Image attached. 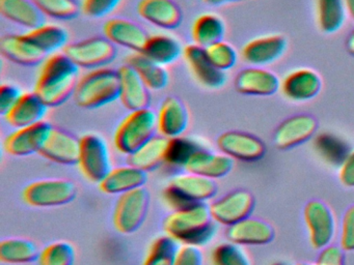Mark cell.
Wrapping results in <instances>:
<instances>
[{
  "label": "cell",
  "mask_w": 354,
  "mask_h": 265,
  "mask_svg": "<svg viewBox=\"0 0 354 265\" xmlns=\"http://www.w3.org/2000/svg\"><path fill=\"white\" fill-rule=\"evenodd\" d=\"M321 78L312 68H298L290 70L279 80V91L288 101H306L318 95Z\"/></svg>",
  "instance_id": "13"
},
{
  "label": "cell",
  "mask_w": 354,
  "mask_h": 265,
  "mask_svg": "<svg viewBox=\"0 0 354 265\" xmlns=\"http://www.w3.org/2000/svg\"><path fill=\"white\" fill-rule=\"evenodd\" d=\"M64 53L78 66L98 70L111 64L117 57L118 50L106 37H91L66 46Z\"/></svg>",
  "instance_id": "9"
},
{
  "label": "cell",
  "mask_w": 354,
  "mask_h": 265,
  "mask_svg": "<svg viewBox=\"0 0 354 265\" xmlns=\"http://www.w3.org/2000/svg\"><path fill=\"white\" fill-rule=\"evenodd\" d=\"M150 192L146 186L120 195L113 209V221L117 231L132 234L146 221L150 209Z\"/></svg>",
  "instance_id": "7"
},
{
  "label": "cell",
  "mask_w": 354,
  "mask_h": 265,
  "mask_svg": "<svg viewBox=\"0 0 354 265\" xmlns=\"http://www.w3.org/2000/svg\"><path fill=\"white\" fill-rule=\"evenodd\" d=\"M346 47H347L348 52L354 55V29L348 35L346 39Z\"/></svg>",
  "instance_id": "51"
},
{
  "label": "cell",
  "mask_w": 354,
  "mask_h": 265,
  "mask_svg": "<svg viewBox=\"0 0 354 265\" xmlns=\"http://www.w3.org/2000/svg\"><path fill=\"white\" fill-rule=\"evenodd\" d=\"M24 93L18 87L3 84L0 87V114L5 117L8 112L19 101Z\"/></svg>",
  "instance_id": "47"
},
{
  "label": "cell",
  "mask_w": 354,
  "mask_h": 265,
  "mask_svg": "<svg viewBox=\"0 0 354 265\" xmlns=\"http://www.w3.org/2000/svg\"><path fill=\"white\" fill-rule=\"evenodd\" d=\"M138 14L144 20L159 28H178L183 21V12L174 0H140Z\"/></svg>",
  "instance_id": "22"
},
{
  "label": "cell",
  "mask_w": 354,
  "mask_h": 265,
  "mask_svg": "<svg viewBox=\"0 0 354 265\" xmlns=\"http://www.w3.org/2000/svg\"><path fill=\"white\" fill-rule=\"evenodd\" d=\"M121 82L119 70L98 68L78 81L74 101L84 109H97L120 99Z\"/></svg>",
  "instance_id": "3"
},
{
  "label": "cell",
  "mask_w": 354,
  "mask_h": 265,
  "mask_svg": "<svg viewBox=\"0 0 354 265\" xmlns=\"http://www.w3.org/2000/svg\"><path fill=\"white\" fill-rule=\"evenodd\" d=\"M205 50L212 63L223 72L231 70L237 62V52L235 48L227 41H217Z\"/></svg>",
  "instance_id": "43"
},
{
  "label": "cell",
  "mask_w": 354,
  "mask_h": 265,
  "mask_svg": "<svg viewBox=\"0 0 354 265\" xmlns=\"http://www.w3.org/2000/svg\"><path fill=\"white\" fill-rule=\"evenodd\" d=\"M211 265H252L243 246L235 242H221L217 244L210 256Z\"/></svg>",
  "instance_id": "41"
},
{
  "label": "cell",
  "mask_w": 354,
  "mask_h": 265,
  "mask_svg": "<svg viewBox=\"0 0 354 265\" xmlns=\"http://www.w3.org/2000/svg\"><path fill=\"white\" fill-rule=\"evenodd\" d=\"M103 32L113 45L127 48L134 53H142L150 39V35L140 24L123 18L106 21L103 26Z\"/></svg>",
  "instance_id": "17"
},
{
  "label": "cell",
  "mask_w": 354,
  "mask_h": 265,
  "mask_svg": "<svg viewBox=\"0 0 354 265\" xmlns=\"http://www.w3.org/2000/svg\"><path fill=\"white\" fill-rule=\"evenodd\" d=\"M341 246H328L322 248L314 265H345V257Z\"/></svg>",
  "instance_id": "48"
},
{
  "label": "cell",
  "mask_w": 354,
  "mask_h": 265,
  "mask_svg": "<svg viewBox=\"0 0 354 265\" xmlns=\"http://www.w3.org/2000/svg\"><path fill=\"white\" fill-rule=\"evenodd\" d=\"M158 132L171 139L183 136L189 124V113L184 101L178 97H165L158 114Z\"/></svg>",
  "instance_id": "24"
},
{
  "label": "cell",
  "mask_w": 354,
  "mask_h": 265,
  "mask_svg": "<svg viewBox=\"0 0 354 265\" xmlns=\"http://www.w3.org/2000/svg\"><path fill=\"white\" fill-rule=\"evenodd\" d=\"M217 146L221 153L232 159L241 161H256L264 157L266 147L264 143L248 132L230 130L223 132L217 139Z\"/></svg>",
  "instance_id": "14"
},
{
  "label": "cell",
  "mask_w": 354,
  "mask_h": 265,
  "mask_svg": "<svg viewBox=\"0 0 354 265\" xmlns=\"http://www.w3.org/2000/svg\"><path fill=\"white\" fill-rule=\"evenodd\" d=\"M286 45L285 37L281 35H260L244 43L240 55L242 60L250 66H266L281 57Z\"/></svg>",
  "instance_id": "16"
},
{
  "label": "cell",
  "mask_w": 354,
  "mask_h": 265,
  "mask_svg": "<svg viewBox=\"0 0 354 265\" xmlns=\"http://www.w3.org/2000/svg\"><path fill=\"white\" fill-rule=\"evenodd\" d=\"M46 55L55 53L57 50L66 47L68 32L57 25L44 24L26 33Z\"/></svg>",
  "instance_id": "37"
},
{
  "label": "cell",
  "mask_w": 354,
  "mask_h": 265,
  "mask_svg": "<svg viewBox=\"0 0 354 265\" xmlns=\"http://www.w3.org/2000/svg\"><path fill=\"white\" fill-rule=\"evenodd\" d=\"M165 234L181 244L203 246L217 233V223L213 219L207 203L176 209L163 222Z\"/></svg>",
  "instance_id": "2"
},
{
  "label": "cell",
  "mask_w": 354,
  "mask_h": 265,
  "mask_svg": "<svg viewBox=\"0 0 354 265\" xmlns=\"http://www.w3.org/2000/svg\"><path fill=\"white\" fill-rule=\"evenodd\" d=\"M254 206V197L244 190H233L209 205L213 219L227 227L250 217Z\"/></svg>",
  "instance_id": "11"
},
{
  "label": "cell",
  "mask_w": 354,
  "mask_h": 265,
  "mask_svg": "<svg viewBox=\"0 0 354 265\" xmlns=\"http://www.w3.org/2000/svg\"><path fill=\"white\" fill-rule=\"evenodd\" d=\"M271 265H288V264H286V263H283V262H277V263H273V264H271Z\"/></svg>",
  "instance_id": "53"
},
{
  "label": "cell",
  "mask_w": 354,
  "mask_h": 265,
  "mask_svg": "<svg viewBox=\"0 0 354 265\" xmlns=\"http://www.w3.org/2000/svg\"><path fill=\"white\" fill-rule=\"evenodd\" d=\"M41 250L32 240L22 237L5 238L0 242V261L7 264H28L38 261Z\"/></svg>",
  "instance_id": "31"
},
{
  "label": "cell",
  "mask_w": 354,
  "mask_h": 265,
  "mask_svg": "<svg viewBox=\"0 0 354 265\" xmlns=\"http://www.w3.org/2000/svg\"><path fill=\"white\" fill-rule=\"evenodd\" d=\"M77 165L86 179L100 184L103 178L113 169L106 140L100 135L94 132L82 137Z\"/></svg>",
  "instance_id": "8"
},
{
  "label": "cell",
  "mask_w": 354,
  "mask_h": 265,
  "mask_svg": "<svg viewBox=\"0 0 354 265\" xmlns=\"http://www.w3.org/2000/svg\"><path fill=\"white\" fill-rule=\"evenodd\" d=\"M217 188L216 180L186 172L169 180L163 192V198L176 210L198 203H206L214 198Z\"/></svg>",
  "instance_id": "4"
},
{
  "label": "cell",
  "mask_w": 354,
  "mask_h": 265,
  "mask_svg": "<svg viewBox=\"0 0 354 265\" xmlns=\"http://www.w3.org/2000/svg\"><path fill=\"white\" fill-rule=\"evenodd\" d=\"M313 146L321 159L337 167L342 165L351 151L346 141L333 132H322L315 135Z\"/></svg>",
  "instance_id": "35"
},
{
  "label": "cell",
  "mask_w": 354,
  "mask_h": 265,
  "mask_svg": "<svg viewBox=\"0 0 354 265\" xmlns=\"http://www.w3.org/2000/svg\"><path fill=\"white\" fill-rule=\"evenodd\" d=\"M339 179L346 188H354V149L339 167Z\"/></svg>",
  "instance_id": "49"
},
{
  "label": "cell",
  "mask_w": 354,
  "mask_h": 265,
  "mask_svg": "<svg viewBox=\"0 0 354 265\" xmlns=\"http://www.w3.org/2000/svg\"><path fill=\"white\" fill-rule=\"evenodd\" d=\"M234 159L223 153H214L205 148L196 151L186 164V172L198 174L211 179L225 177L233 169Z\"/></svg>",
  "instance_id": "26"
},
{
  "label": "cell",
  "mask_w": 354,
  "mask_h": 265,
  "mask_svg": "<svg viewBox=\"0 0 354 265\" xmlns=\"http://www.w3.org/2000/svg\"><path fill=\"white\" fill-rule=\"evenodd\" d=\"M0 52L8 60L24 66L44 62L46 54L26 35H7L0 39Z\"/></svg>",
  "instance_id": "21"
},
{
  "label": "cell",
  "mask_w": 354,
  "mask_h": 265,
  "mask_svg": "<svg viewBox=\"0 0 354 265\" xmlns=\"http://www.w3.org/2000/svg\"><path fill=\"white\" fill-rule=\"evenodd\" d=\"M184 58L198 82L209 89H218L225 83V74L218 70L207 55L205 48L192 43L186 46Z\"/></svg>",
  "instance_id": "18"
},
{
  "label": "cell",
  "mask_w": 354,
  "mask_h": 265,
  "mask_svg": "<svg viewBox=\"0 0 354 265\" xmlns=\"http://www.w3.org/2000/svg\"><path fill=\"white\" fill-rule=\"evenodd\" d=\"M121 92L120 101L130 112L148 109L151 104V89L129 64L119 68Z\"/></svg>",
  "instance_id": "19"
},
{
  "label": "cell",
  "mask_w": 354,
  "mask_h": 265,
  "mask_svg": "<svg viewBox=\"0 0 354 265\" xmlns=\"http://www.w3.org/2000/svg\"><path fill=\"white\" fill-rule=\"evenodd\" d=\"M304 221L310 246L315 250L321 251L330 246L337 234V221L325 203L310 201L304 209Z\"/></svg>",
  "instance_id": "10"
},
{
  "label": "cell",
  "mask_w": 354,
  "mask_h": 265,
  "mask_svg": "<svg viewBox=\"0 0 354 265\" xmlns=\"http://www.w3.org/2000/svg\"><path fill=\"white\" fill-rule=\"evenodd\" d=\"M148 172L128 165L113 168L99 184L101 192L107 195H122L146 186Z\"/></svg>",
  "instance_id": "27"
},
{
  "label": "cell",
  "mask_w": 354,
  "mask_h": 265,
  "mask_svg": "<svg viewBox=\"0 0 354 265\" xmlns=\"http://www.w3.org/2000/svg\"><path fill=\"white\" fill-rule=\"evenodd\" d=\"M158 132V115L152 109L132 111L120 122L113 136L115 148L130 155Z\"/></svg>",
  "instance_id": "5"
},
{
  "label": "cell",
  "mask_w": 354,
  "mask_h": 265,
  "mask_svg": "<svg viewBox=\"0 0 354 265\" xmlns=\"http://www.w3.org/2000/svg\"><path fill=\"white\" fill-rule=\"evenodd\" d=\"M80 68L65 53L53 54L43 62L35 92L48 108L59 107L73 97Z\"/></svg>",
  "instance_id": "1"
},
{
  "label": "cell",
  "mask_w": 354,
  "mask_h": 265,
  "mask_svg": "<svg viewBox=\"0 0 354 265\" xmlns=\"http://www.w3.org/2000/svg\"><path fill=\"white\" fill-rule=\"evenodd\" d=\"M47 110L46 104L35 91L24 93L17 104L5 116L6 121L15 128H26L43 121Z\"/></svg>",
  "instance_id": "28"
},
{
  "label": "cell",
  "mask_w": 354,
  "mask_h": 265,
  "mask_svg": "<svg viewBox=\"0 0 354 265\" xmlns=\"http://www.w3.org/2000/svg\"><path fill=\"white\" fill-rule=\"evenodd\" d=\"M346 14L354 21V0H344Z\"/></svg>",
  "instance_id": "50"
},
{
  "label": "cell",
  "mask_w": 354,
  "mask_h": 265,
  "mask_svg": "<svg viewBox=\"0 0 354 265\" xmlns=\"http://www.w3.org/2000/svg\"><path fill=\"white\" fill-rule=\"evenodd\" d=\"M40 155L61 165H77L80 155V139L67 130L53 126Z\"/></svg>",
  "instance_id": "15"
},
{
  "label": "cell",
  "mask_w": 354,
  "mask_h": 265,
  "mask_svg": "<svg viewBox=\"0 0 354 265\" xmlns=\"http://www.w3.org/2000/svg\"><path fill=\"white\" fill-rule=\"evenodd\" d=\"M315 14L319 29L331 33L341 28L347 14L344 0H315Z\"/></svg>",
  "instance_id": "36"
},
{
  "label": "cell",
  "mask_w": 354,
  "mask_h": 265,
  "mask_svg": "<svg viewBox=\"0 0 354 265\" xmlns=\"http://www.w3.org/2000/svg\"><path fill=\"white\" fill-rule=\"evenodd\" d=\"M0 14L30 30L45 24L44 14L32 0H0Z\"/></svg>",
  "instance_id": "29"
},
{
  "label": "cell",
  "mask_w": 354,
  "mask_h": 265,
  "mask_svg": "<svg viewBox=\"0 0 354 265\" xmlns=\"http://www.w3.org/2000/svg\"><path fill=\"white\" fill-rule=\"evenodd\" d=\"M169 141L167 137L156 135L138 150L128 155V164L146 172L157 169L165 164Z\"/></svg>",
  "instance_id": "30"
},
{
  "label": "cell",
  "mask_w": 354,
  "mask_h": 265,
  "mask_svg": "<svg viewBox=\"0 0 354 265\" xmlns=\"http://www.w3.org/2000/svg\"><path fill=\"white\" fill-rule=\"evenodd\" d=\"M227 238L240 246H264L272 242L274 230L263 219L248 217L227 227Z\"/></svg>",
  "instance_id": "23"
},
{
  "label": "cell",
  "mask_w": 354,
  "mask_h": 265,
  "mask_svg": "<svg viewBox=\"0 0 354 265\" xmlns=\"http://www.w3.org/2000/svg\"><path fill=\"white\" fill-rule=\"evenodd\" d=\"M77 196V186L67 178H45L30 182L22 190L26 204L38 208L63 206Z\"/></svg>",
  "instance_id": "6"
},
{
  "label": "cell",
  "mask_w": 354,
  "mask_h": 265,
  "mask_svg": "<svg viewBox=\"0 0 354 265\" xmlns=\"http://www.w3.org/2000/svg\"><path fill=\"white\" fill-rule=\"evenodd\" d=\"M317 121L306 114L292 116L279 124L275 130L274 143L279 148L290 149L314 138Z\"/></svg>",
  "instance_id": "20"
},
{
  "label": "cell",
  "mask_w": 354,
  "mask_h": 265,
  "mask_svg": "<svg viewBox=\"0 0 354 265\" xmlns=\"http://www.w3.org/2000/svg\"><path fill=\"white\" fill-rule=\"evenodd\" d=\"M205 147L202 142L189 137L180 136L169 139L165 164L173 167L185 168L192 155Z\"/></svg>",
  "instance_id": "38"
},
{
  "label": "cell",
  "mask_w": 354,
  "mask_h": 265,
  "mask_svg": "<svg viewBox=\"0 0 354 265\" xmlns=\"http://www.w3.org/2000/svg\"><path fill=\"white\" fill-rule=\"evenodd\" d=\"M179 242L171 236H159L151 244L142 265H173Z\"/></svg>",
  "instance_id": "39"
},
{
  "label": "cell",
  "mask_w": 354,
  "mask_h": 265,
  "mask_svg": "<svg viewBox=\"0 0 354 265\" xmlns=\"http://www.w3.org/2000/svg\"><path fill=\"white\" fill-rule=\"evenodd\" d=\"M126 63L136 70L151 90H161L169 84V72L165 66L156 63L142 53L128 56Z\"/></svg>",
  "instance_id": "32"
},
{
  "label": "cell",
  "mask_w": 354,
  "mask_h": 265,
  "mask_svg": "<svg viewBox=\"0 0 354 265\" xmlns=\"http://www.w3.org/2000/svg\"><path fill=\"white\" fill-rule=\"evenodd\" d=\"M121 1L122 0H84L82 10L88 18L100 19L111 14Z\"/></svg>",
  "instance_id": "44"
},
{
  "label": "cell",
  "mask_w": 354,
  "mask_h": 265,
  "mask_svg": "<svg viewBox=\"0 0 354 265\" xmlns=\"http://www.w3.org/2000/svg\"><path fill=\"white\" fill-rule=\"evenodd\" d=\"M339 246L344 252L354 251V205L344 213L339 225Z\"/></svg>",
  "instance_id": "45"
},
{
  "label": "cell",
  "mask_w": 354,
  "mask_h": 265,
  "mask_svg": "<svg viewBox=\"0 0 354 265\" xmlns=\"http://www.w3.org/2000/svg\"><path fill=\"white\" fill-rule=\"evenodd\" d=\"M235 88L242 95H270L279 88V79L267 68L250 66L238 72Z\"/></svg>",
  "instance_id": "25"
},
{
  "label": "cell",
  "mask_w": 354,
  "mask_h": 265,
  "mask_svg": "<svg viewBox=\"0 0 354 265\" xmlns=\"http://www.w3.org/2000/svg\"><path fill=\"white\" fill-rule=\"evenodd\" d=\"M225 31L223 19L218 14L207 12L194 21L192 29V39L196 45L206 49L213 43L223 41Z\"/></svg>",
  "instance_id": "34"
},
{
  "label": "cell",
  "mask_w": 354,
  "mask_h": 265,
  "mask_svg": "<svg viewBox=\"0 0 354 265\" xmlns=\"http://www.w3.org/2000/svg\"><path fill=\"white\" fill-rule=\"evenodd\" d=\"M181 43L169 35H153L147 41L142 54L160 66H165L179 59L183 53Z\"/></svg>",
  "instance_id": "33"
},
{
  "label": "cell",
  "mask_w": 354,
  "mask_h": 265,
  "mask_svg": "<svg viewBox=\"0 0 354 265\" xmlns=\"http://www.w3.org/2000/svg\"><path fill=\"white\" fill-rule=\"evenodd\" d=\"M53 128V126L44 120L26 128H16L5 139L3 148L8 155L13 157L40 153Z\"/></svg>",
  "instance_id": "12"
},
{
  "label": "cell",
  "mask_w": 354,
  "mask_h": 265,
  "mask_svg": "<svg viewBox=\"0 0 354 265\" xmlns=\"http://www.w3.org/2000/svg\"><path fill=\"white\" fill-rule=\"evenodd\" d=\"M232 1H237V0H204L205 3L209 4V6H221V4Z\"/></svg>",
  "instance_id": "52"
},
{
  "label": "cell",
  "mask_w": 354,
  "mask_h": 265,
  "mask_svg": "<svg viewBox=\"0 0 354 265\" xmlns=\"http://www.w3.org/2000/svg\"><path fill=\"white\" fill-rule=\"evenodd\" d=\"M37 8L45 17H50L57 20H72L77 18L82 10L76 0H32Z\"/></svg>",
  "instance_id": "42"
},
{
  "label": "cell",
  "mask_w": 354,
  "mask_h": 265,
  "mask_svg": "<svg viewBox=\"0 0 354 265\" xmlns=\"http://www.w3.org/2000/svg\"><path fill=\"white\" fill-rule=\"evenodd\" d=\"M204 254L200 246L181 244L178 248L173 265H203Z\"/></svg>",
  "instance_id": "46"
},
{
  "label": "cell",
  "mask_w": 354,
  "mask_h": 265,
  "mask_svg": "<svg viewBox=\"0 0 354 265\" xmlns=\"http://www.w3.org/2000/svg\"><path fill=\"white\" fill-rule=\"evenodd\" d=\"M75 248L67 240L51 242L41 250L38 265H74Z\"/></svg>",
  "instance_id": "40"
}]
</instances>
